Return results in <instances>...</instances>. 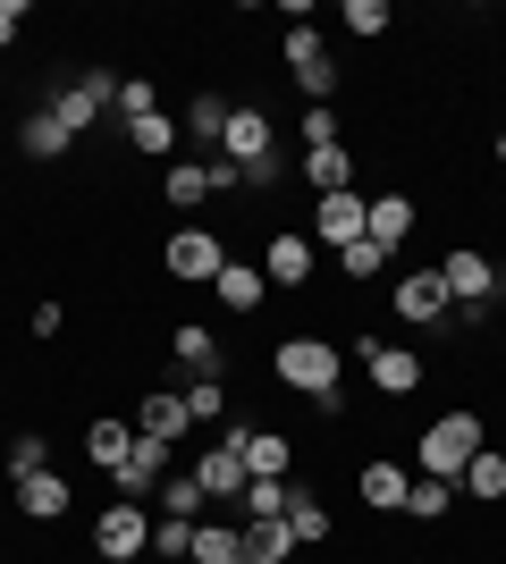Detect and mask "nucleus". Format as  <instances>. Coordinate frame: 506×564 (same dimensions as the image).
Here are the masks:
<instances>
[{
    "instance_id": "obj_22",
    "label": "nucleus",
    "mask_w": 506,
    "mask_h": 564,
    "mask_svg": "<svg viewBox=\"0 0 506 564\" xmlns=\"http://www.w3.org/2000/svg\"><path fill=\"white\" fill-rule=\"evenodd\" d=\"M161 194H169V203H177V212H194V203H212V161H177V169H169V177H161Z\"/></svg>"
},
{
    "instance_id": "obj_7",
    "label": "nucleus",
    "mask_w": 506,
    "mask_h": 564,
    "mask_svg": "<svg viewBox=\"0 0 506 564\" xmlns=\"http://www.w3.org/2000/svg\"><path fill=\"white\" fill-rule=\"evenodd\" d=\"M355 354H363V371H372V388H380V397H413V388H422V354H413V346L355 337Z\"/></svg>"
},
{
    "instance_id": "obj_40",
    "label": "nucleus",
    "mask_w": 506,
    "mask_h": 564,
    "mask_svg": "<svg viewBox=\"0 0 506 564\" xmlns=\"http://www.w3.org/2000/svg\"><path fill=\"white\" fill-rule=\"evenodd\" d=\"M68 329V304H60V295H51V304H34V337H60Z\"/></svg>"
},
{
    "instance_id": "obj_3",
    "label": "nucleus",
    "mask_w": 506,
    "mask_h": 564,
    "mask_svg": "<svg viewBox=\"0 0 506 564\" xmlns=\"http://www.w3.org/2000/svg\"><path fill=\"white\" fill-rule=\"evenodd\" d=\"M161 270H169L177 286H212L219 270H228V245H219V228H177V236L161 245Z\"/></svg>"
},
{
    "instance_id": "obj_9",
    "label": "nucleus",
    "mask_w": 506,
    "mask_h": 564,
    "mask_svg": "<svg viewBox=\"0 0 506 564\" xmlns=\"http://www.w3.org/2000/svg\"><path fill=\"white\" fill-rule=\"evenodd\" d=\"M288 68H295V85H304L313 101H330L337 59H330V43H321V25H288Z\"/></svg>"
},
{
    "instance_id": "obj_11",
    "label": "nucleus",
    "mask_w": 506,
    "mask_h": 564,
    "mask_svg": "<svg viewBox=\"0 0 506 564\" xmlns=\"http://www.w3.org/2000/svg\"><path fill=\"white\" fill-rule=\"evenodd\" d=\"M169 438H144V430H136V447H127V464L110 471V480H119V497H161V480H169Z\"/></svg>"
},
{
    "instance_id": "obj_24",
    "label": "nucleus",
    "mask_w": 506,
    "mask_h": 564,
    "mask_svg": "<svg viewBox=\"0 0 506 564\" xmlns=\"http://www.w3.org/2000/svg\"><path fill=\"white\" fill-rule=\"evenodd\" d=\"M330 531H337V522H330V506L295 489V506H288V540H295V547H330Z\"/></svg>"
},
{
    "instance_id": "obj_37",
    "label": "nucleus",
    "mask_w": 506,
    "mask_h": 564,
    "mask_svg": "<svg viewBox=\"0 0 506 564\" xmlns=\"http://www.w3.org/2000/svg\"><path fill=\"white\" fill-rule=\"evenodd\" d=\"M127 143H136V152H177V127L152 110V118H136V127H127Z\"/></svg>"
},
{
    "instance_id": "obj_21",
    "label": "nucleus",
    "mask_w": 506,
    "mask_h": 564,
    "mask_svg": "<svg viewBox=\"0 0 506 564\" xmlns=\"http://www.w3.org/2000/svg\"><path fill=\"white\" fill-rule=\"evenodd\" d=\"M169 346H177L186 379H219V337L203 329V321H177V337H169Z\"/></svg>"
},
{
    "instance_id": "obj_27",
    "label": "nucleus",
    "mask_w": 506,
    "mask_h": 564,
    "mask_svg": "<svg viewBox=\"0 0 506 564\" xmlns=\"http://www.w3.org/2000/svg\"><path fill=\"white\" fill-rule=\"evenodd\" d=\"M152 506H161V514H186V522H203V506H212V497H203V480H194V471H169Z\"/></svg>"
},
{
    "instance_id": "obj_8",
    "label": "nucleus",
    "mask_w": 506,
    "mask_h": 564,
    "mask_svg": "<svg viewBox=\"0 0 506 564\" xmlns=\"http://www.w3.org/2000/svg\"><path fill=\"white\" fill-rule=\"evenodd\" d=\"M388 304H397V321H413V329H439V321H448V304H456V295H448V279H439V270H406V279H397V295H388Z\"/></svg>"
},
{
    "instance_id": "obj_17",
    "label": "nucleus",
    "mask_w": 506,
    "mask_h": 564,
    "mask_svg": "<svg viewBox=\"0 0 506 564\" xmlns=\"http://www.w3.org/2000/svg\"><path fill=\"white\" fill-rule=\"evenodd\" d=\"M219 152H228L237 169L270 161V118H262V110H228V135H219Z\"/></svg>"
},
{
    "instance_id": "obj_12",
    "label": "nucleus",
    "mask_w": 506,
    "mask_h": 564,
    "mask_svg": "<svg viewBox=\"0 0 506 564\" xmlns=\"http://www.w3.org/2000/svg\"><path fill=\"white\" fill-rule=\"evenodd\" d=\"M262 279L270 286H313V236H304V228H279L262 245Z\"/></svg>"
},
{
    "instance_id": "obj_33",
    "label": "nucleus",
    "mask_w": 506,
    "mask_h": 564,
    "mask_svg": "<svg viewBox=\"0 0 506 564\" xmlns=\"http://www.w3.org/2000/svg\"><path fill=\"white\" fill-rule=\"evenodd\" d=\"M388 270V253L380 245H372V236H355V245H346V253H337V279H355V286H372Z\"/></svg>"
},
{
    "instance_id": "obj_32",
    "label": "nucleus",
    "mask_w": 506,
    "mask_h": 564,
    "mask_svg": "<svg viewBox=\"0 0 506 564\" xmlns=\"http://www.w3.org/2000/svg\"><path fill=\"white\" fill-rule=\"evenodd\" d=\"M186 135L194 143H219V135H228V101H219V94H194L186 101Z\"/></svg>"
},
{
    "instance_id": "obj_30",
    "label": "nucleus",
    "mask_w": 506,
    "mask_h": 564,
    "mask_svg": "<svg viewBox=\"0 0 506 564\" xmlns=\"http://www.w3.org/2000/svg\"><path fill=\"white\" fill-rule=\"evenodd\" d=\"M144 556L186 564V556H194V522H186V514H161V522H152V547H144Z\"/></svg>"
},
{
    "instance_id": "obj_16",
    "label": "nucleus",
    "mask_w": 506,
    "mask_h": 564,
    "mask_svg": "<svg viewBox=\"0 0 506 564\" xmlns=\"http://www.w3.org/2000/svg\"><path fill=\"white\" fill-rule=\"evenodd\" d=\"M363 236L380 245V253H397L413 236V194H372V212H363Z\"/></svg>"
},
{
    "instance_id": "obj_5",
    "label": "nucleus",
    "mask_w": 506,
    "mask_h": 564,
    "mask_svg": "<svg viewBox=\"0 0 506 564\" xmlns=\"http://www.w3.org/2000/svg\"><path fill=\"white\" fill-rule=\"evenodd\" d=\"M228 438H237V455H245V480H288V471H295V438H288V430L237 422Z\"/></svg>"
},
{
    "instance_id": "obj_6",
    "label": "nucleus",
    "mask_w": 506,
    "mask_h": 564,
    "mask_svg": "<svg viewBox=\"0 0 506 564\" xmlns=\"http://www.w3.org/2000/svg\"><path fill=\"white\" fill-rule=\"evenodd\" d=\"M439 279H448V295H456V304L464 312H482V304H498V261H489V253H473V245H456V253H448V261H439Z\"/></svg>"
},
{
    "instance_id": "obj_19",
    "label": "nucleus",
    "mask_w": 506,
    "mask_h": 564,
    "mask_svg": "<svg viewBox=\"0 0 506 564\" xmlns=\"http://www.w3.org/2000/svg\"><path fill=\"white\" fill-rule=\"evenodd\" d=\"M18 514L60 522V514H68V480H60V471H25V480H18Z\"/></svg>"
},
{
    "instance_id": "obj_39",
    "label": "nucleus",
    "mask_w": 506,
    "mask_h": 564,
    "mask_svg": "<svg viewBox=\"0 0 506 564\" xmlns=\"http://www.w3.org/2000/svg\"><path fill=\"white\" fill-rule=\"evenodd\" d=\"M321 143H337V110H330V101L304 110V152H321Z\"/></svg>"
},
{
    "instance_id": "obj_35",
    "label": "nucleus",
    "mask_w": 506,
    "mask_h": 564,
    "mask_svg": "<svg viewBox=\"0 0 506 564\" xmlns=\"http://www.w3.org/2000/svg\"><path fill=\"white\" fill-rule=\"evenodd\" d=\"M186 413H194V430L219 422V413H228V388H219V379H186Z\"/></svg>"
},
{
    "instance_id": "obj_26",
    "label": "nucleus",
    "mask_w": 506,
    "mask_h": 564,
    "mask_svg": "<svg viewBox=\"0 0 506 564\" xmlns=\"http://www.w3.org/2000/svg\"><path fill=\"white\" fill-rule=\"evenodd\" d=\"M464 497H473V506H498L506 497V455H473V464H464Z\"/></svg>"
},
{
    "instance_id": "obj_34",
    "label": "nucleus",
    "mask_w": 506,
    "mask_h": 564,
    "mask_svg": "<svg viewBox=\"0 0 506 564\" xmlns=\"http://www.w3.org/2000/svg\"><path fill=\"white\" fill-rule=\"evenodd\" d=\"M25 471H51V438L43 430H18V438H9V480H25Z\"/></svg>"
},
{
    "instance_id": "obj_36",
    "label": "nucleus",
    "mask_w": 506,
    "mask_h": 564,
    "mask_svg": "<svg viewBox=\"0 0 506 564\" xmlns=\"http://www.w3.org/2000/svg\"><path fill=\"white\" fill-rule=\"evenodd\" d=\"M152 110H161V85H152V76H127L119 85V118L136 127V118H152Z\"/></svg>"
},
{
    "instance_id": "obj_15",
    "label": "nucleus",
    "mask_w": 506,
    "mask_h": 564,
    "mask_svg": "<svg viewBox=\"0 0 506 564\" xmlns=\"http://www.w3.org/2000/svg\"><path fill=\"white\" fill-rule=\"evenodd\" d=\"M136 430H144V438H169V447H177V438L194 430V413H186V388H152V397L136 404Z\"/></svg>"
},
{
    "instance_id": "obj_1",
    "label": "nucleus",
    "mask_w": 506,
    "mask_h": 564,
    "mask_svg": "<svg viewBox=\"0 0 506 564\" xmlns=\"http://www.w3.org/2000/svg\"><path fill=\"white\" fill-rule=\"evenodd\" d=\"M482 447H489V422L456 404V413H439V422L413 438V471H422V480H464V464Z\"/></svg>"
},
{
    "instance_id": "obj_4",
    "label": "nucleus",
    "mask_w": 506,
    "mask_h": 564,
    "mask_svg": "<svg viewBox=\"0 0 506 564\" xmlns=\"http://www.w3.org/2000/svg\"><path fill=\"white\" fill-rule=\"evenodd\" d=\"M94 547H101V564L144 556V547H152V514L136 506V497H110V506H101V522H94Z\"/></svg>"
},
{
    "instance_id": "obj_14",
    "label": "nucleus",
    "mask_w": 506,
    "mask_h": 564,
    "mask_svg": "<svg viewBox=\"0 0 506 564\" xmlns=\"http://www.w3.org/2000/svg\"><path fill=\"white\" fill-rule=\"evenodd\" d=\"M212 295H219V312H262V304H270L262 261H237V253H228V270L212 279Z\"/></svg>"
},
{
    "instance_id": "obj_42",
    "label": "nucleus",
    "mask_w": 506,
    "mask_h": 564,
    "mask_svg": "<svg viewBox=\"0 0 506 564\" xmlns=\"http://www.w3.org/2000/svg\"><path fill=\"white\" fill-rule=\"evenodd\" d=\"M498 161H506V135H498Z\"/></svg>"
},
{
    "instance_id": "obj_2",
    "label": "nucleus",
    "mask_w": 506,
    "mask_h": 564,
    "mask_svg": "<svg viewBox=\"0 0 506 564\" xmlns=\"http://www.w3.org/2000/svg\"><path fill=\"white\" fill-rule=\"evenodd\" d=\"M270 371H279V388H295V397L313 404H337V346L330 337H279V354H270Z\"/></svg>"
},
{
    "instance_id": "obj_10",
    "label": "nucleus",
    "mask_w": 506,
    "mask_h": 564,
    "mask_svg": "<svg viewBox=\"0 0 506 564\" xmlns=\"http://www.w3.org/2000/svg\"><path fill=\"white\" fill-rule=\"evenodd\" d=\"M363 212H372V194H355V186H346V194H321V212H313V228H304V236L330 245V253H346V245L363 236Z\"/></svg>"
},
{
    "instance_id": "obj_38",
    "label": "nucleus",
    "mask_w": 506,
    "mask_h": 564,
    "mask_svg": "<svg viewBox=\"0 0 506 564\" xmlns=\"http://www.w3.org/2000/svg\"><path fill=\"white\" fill-rule=\"evenodd\" d=\"M346 34L380 43V34H388V9H380V0H346Z\"/></svg>"
},
{
    "instance_id": "obj_20",
    "label": "nucleus",
    "mask_w": 506,
    "mask_h": 564,
    "mask_svg": "<svg viewBox=\"0 0 506 564\" xmlns=\"http://www.w3.org/2000/svg\"><path fill=\"white\" fill-rule=\"evenodd\" d=\"M304 186H313V194H346V186H355V152H346V143L304 152Z\"/></svg>"
},
{
    "instance_id": "obj_25",
    "label": "nucleus",
    "mask_w": 506,
    "mask_h": 564,
    "mask_svg": "<svg viewBox=\"0 0 506 564\" xmlns=\"http://www.w3.org/2000/svg\"><path fill=\"white\" fill-rule=\"evenodd\" d=\"M186 564H245L237 522H194V556H186Z\"/></svg>"
},
{
    "instance_id": "obj_28",
    "label": "nucleus",
    "mask_w": 506,
    "mask_h": 564,
    "mask_svg": "<svg viewBox=\"0 0 506 564\" xmlns=\"http://www.w3.org/2000/svg\"><path fill=\"white\" fill-rule=\"evenodd\" d=\"M406 514H413V522H439V514H456V480H422V471H413V489H406Z\"/></svg>"
},
{
    "instance_id": "obj_31",
    "label": "nucleus",
    "mask_w": 506,
    "mask_h": 564,
    "mask_svg": "<svg viewBox=\"0 0 506 564\" xmlns=\"http://www.w3.org/2000/svg\"><path fill=\"white\" fill-rule=\"evenodd\" d=\"M68 127H60V118H51V110H34V118H25V161H60V152H68Z\"/></svg>"
},
{
    "instance_id": "obj_23",
    "label": "nucleus",
    "mask_w": 506,
    "mask_h": 564,
    "mask_svg": "<svg viewBox=\"0 0 506 564\" xmlns=\"http://www.w3.org/2000/svg\"><path fill=\"white\" fill-rule=\"evenodd\" d=\"M245 522H288V506H295V480H245Z\"/></svg>"
},
{
    "instance_id": "obj_13",
    "label": "nucleus",
    "mask_w": 506,
    "mask_h": 564,
    "mask_svg": "<svg viewBox=\"0 0 506 564\" xmlns=\"http://www.w3.org/2000/svg\"><path fill=\"white\" fill-rule=\"evenodd\" d=\"M186 471L203 480V497H245V455H237V438H228V430H219V438L194 455Z\"/></svg>"
},
{
    "instance_id": "obj_29",
    "label": "nucleus",
    "mask_w": 506,
    "mask_h": 564,
    "mask_svg": "<svg viewBox=\"0 0 506 564\" xmlns=\"http://www.w3.org/2000/svg\"><path fill=\"white\" fill-rule=\"evenodd\" d=\"M127 447H136V430H127V422H94V430H85V455H94L101 471H119Z\"/></svg>"
},
{
    "instance_id": "obj_18",
    "label": "nucleus",
    "mask_w": 506,
    "mask_h": 564,
    "mask_svg": "<svg viewBox=\"0 0 506 564\" xmlns=\"http://www.w3.org/2000/svg\"><path fill=\"white\" fill-rule=\"evenodd\" d=\"M363 506H372V514H406V489H413V471L406 464H363Z\"/></svg>"
},
{
    "instance_id": "obj_43",
    "label": "nucleus",
    "mask_w": 506,
    "mask_h": 564,
    "mask_svg": "<svg viewBox=\"0 0 506 564\" xmlns=\"http://www.w3.org/2000/svg\"><path fill=\"white\" fill-rule=\"evenodd\" d=\"M119 564H144V556H119Z\"/></svg>"
},
{
    "instance_id": "obj_41",
    "label": "nucleus",
    "mask_w": 506,
    "mask_h": 564,
    "mask_svg": "<svg viewBox=\"0 0 506 564\" xmlns=\"http://www.w3.org/2000/svg\"><path fill=\"white\" fill-rule=\"evenodd\" d=\"M18 34H25V0H0V51L18 43Z\"/></svg>"
}]
</instances>
